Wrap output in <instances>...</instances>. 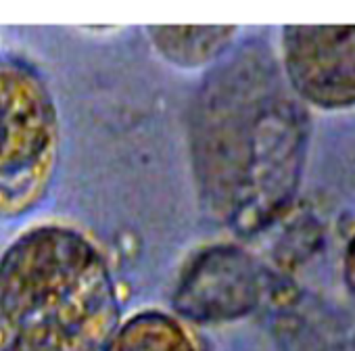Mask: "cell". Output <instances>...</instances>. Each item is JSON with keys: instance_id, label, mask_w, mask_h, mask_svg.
Returning <instances> with one entry per match:
<instances>
[{"instance_id": "2", "label": "cell", "mask_w": 355, "mask_h": 351, "mask_svg": "<svg viewBox=\"0 0 355 351\" xmlns=\"http://www.w3.org/2000/svg\"><path fill=\"white\" fill-rule=\"evenodd\" d=\"M61 153L55 96L24 59H0V222L30 216L46 199Z\"/></svg>"}, {"instance_id": "5", "label": "cell", "mask_w": 355, "mask_h": 351, "mask_svg": "<svg viewBox=\"0 0 355 351\" xmlns=\"http://www.w3.org/2000/svg\"><path fill=\"white\" fill-rule=\"evenodd\" d=\"M105 351H197V345L178 318L146 309L123 320Z\"/></svg>"}, {"instance_id": "6", "label": "cell", "mask_w": 355, "mask_h": 351, "mask_svg": "<svg viewBox=\"0 0 355 351\" xmlns=\"http://www.w3.org/2000/svg\"><path fill=\"white\" fill-rule=\"evenodd\" d=\"M345 272H347V282H349V289L355 297V237L351 239L349 243V249H347V259H345Z\"/></svg>"}, {"instance_id": "1", "label": "cell", "mask_w": 355, "mask_h": 351, "mask_svg": "<svg viewBox=\"0 0 355 351\" xmlns=\"http://www.w3.org/2000/svg\"><path fill=\"white\" fill-rule=\"evenodd\" d=\"M119 324L109 264L82 232L32 228L0 255V351H105Z\"/></svg>"}, {"instance_id": "4", "label": "cell", "mask_w": 355, "mask_h": 351, "mask_svg": "<svg viewBox=\"0 0 355 351\" xmlns=\"http://www.w3.org/2000/svg\"><path fill=\"white\" fill-rule=\"evenodd\" d=\"M146 36L169 65L201 69L232 46L239 30L234 26H148Z\"/></svg>"}, {"instance_id": "3", "label": "cell", "mask_w": 355, "mask_h": 351, "mask_svg": "<svg viewBox=\"0 0 355 351\" xmlns=\"http://www.w3.org/2000/svg\"><path fill=\"white\" fill-rule=\"evenodd\" d=\"M282 57L293 86L322 107L355 103V26L282 30Z\"/></svg>"}]
</instances>
